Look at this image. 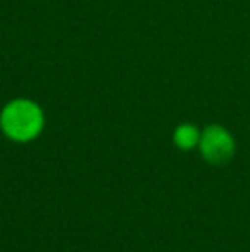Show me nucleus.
<instances>
[{"instance_id": "2", "label": "nucleus", "mask_w": 250, "mask_h": 252, "mask_svg": "<svg viewBox=\"0 0 250 252\" xmlns=\"http://www.w3.org/2000/svg\"><path fill=\"white\" fill-rule=\"evenodd\" d=\"M197 148L200 151V156L209 165L223 166L230 163L235 156L237 143L226 127L220 124H211L204 130H200V141Z\"/></svg>"}, {"instance_id": "1", "label": "nucleus", "mask_w": 250, "mask_h": 252, "mask_svg": "<svg viewBox=\"0 0 250 252\" xmlns=\"http://www.w3.org/2000/svg\"><path fill=\"white\" fill-rule=\"evenodd\" d=\"M45 129V112L31 98H14L0 110V130L14 143L34 141Z\"/></svg>"}, {"instance_id": "3", "label": "nucleus", "mask_w": 250, "mask_h": 252, "mask_svg": "<svg viewBox=\"0 0 250 252\" xmlns=\"http://www.w3.org/2000/svg\"><path fill=\"white\" fill-rule=\"evenodd\" d=\"M199 141H200V130L194 124L189 122L180 124L173 130V144L182 151L195 150L199 146Z\"/></svg>"}]
</instances>
